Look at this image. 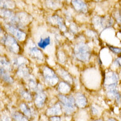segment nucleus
Returning <instances> with one entry per match:
<instances>
[{"label":"nucleus","mask_w":121,"mask_h":121,"mask_svg":"<svg viewBox=\"0 0 121 121\" xmlns=\"http://www.w3.org/2000/svg\"><path fill=\"white\" fill-rule=\"evenodd\" d=\"M118 81V76L114 72H110L108 75H107L104 85L108 91V95L110 97L115 98L116 96L118 94L116 90Z\"/></svg>","instance_id":"1"},{"label":"nucleus","mask_w":121,"mask_h":121,"mask_svg":"<svg viewBox=\"0 0 121 121\" xmlns=\"http://www.w3.org/2000/svg\"><path fill=\"white\" fill-rule=\"evenodd\" d=\"M74 53L79 60L82 62H88L91 56L90 48L85 43H78L74 46Z\"/></svg>","instance_id":"2"},{"label":"nucleus","mask_w":121,"mask_h":121,"mask_svg":"<svg viewBox=\"0 0 121 121\" xmlns=\"http://www.w3.org/2000/svg\"><path fill=\"white\" fill-rule=\"evenodd\" d=\"M59 99L65 112L67 114H70L74 112L75 109V101L73 96L59 95Z\"/></svg>","instance_id":"3"},{"label":"nucleus","mask_w":121,"mask_h":121,"mask_svg":"<svg viewBox=\"0 0 121 121\" xmlns=\"http://www.w3.org/2000/svg\"><path fill=\"white\" fill-rule=\"evenodd\" d=\"M2 41L4 43L7 49L14 53H18L20 50L18 43L13 37L9 35H6L2 39Z\"/></svg>","instance_id":"4"},{"label":"nucleus","mask_w":121,"mask_h":121,"mask_svg":"<svg viewBox=\"0 0 121 121\" xmlns=\"http://www.w3.org/2000/svg\"><path fill=\"white\" fill-rule=\"evenodd\" d=\"M43 76L45 83L50 86H54L58 83V78L55 72L50 68L45 67L43 69Z\"/></svg>","instance_id":"5"},{"label":"nucleus","mask_w":121,"mask_h":121,"mask_svg":"<svg viewBox=\"0 0 121 121\" xmlns=\"http://www.w3.org/2000/svg\"><path fill=\"white\" fill-rule=\"evenodd\" d=\"M94 26L96 28L105 29L113 25V19L110 17H95L93 19Z\"/></svg>","instance_id":"6"},{"label":"nucleus","mask_w":121,"mask_h":121,"mask_svg":"<svg viewBox=\"0 0 121 121\" xmlns=\"http://www.w3.org/2000/svg\"><path fill=\"white\" fill-rule=\"evenodd\" d=\"M5 27L10 33H11L15 38H17L19 41H22L26 39V34L24 32L21 31L20 29H18L17 26L8 23L5 25Z\"/></svg>","instance_id":"7"},{"label":"nucleus","mask_w":121,"mask_h":121,"mask_svg":"<svg viewBox=\"0 0 121 121\" xmlns=\"http://www.w3.org/2000/svg\"><path fill=\"white\" fill-rule=\"evenodd\" d=\"M0 16H1L3 18L8 21L9 24L15 25L16 15L7 9L0 8Z\"/></svg>","instance_id":"8"},{"label":"nucleus","mask_w":121,"mask_h":121,"mask_svg":"<svg viewBox=\"0 0 121 121\" xmlns=\"http://www.w3.org/2000/svg\"><path fill=\"white\" fill-rule=\"evenodd\" d=\"M72 3L76 11L82 13H86L87 12L88 8L87 5L81 0H72Z\"/></svg>","instance_id":"9"},{"label":"nucleus","mask_w":121,"mask_h":121,"mask_svg":"<svg viewBox=\"0 0 121 121\" xmlns=\"http://www.w3.org/2000/svg\"><path fill=\"white\" fill-rule=\"evenodd\" d=\"M29 52L30 56L36 60H43L44 59V55H43V53L35 45L29 47Z\"/></svg>","instance_id":"10"},{"label":"nucleus","mask_w":121,"mask_h":121,"mask_svg":"<svg viewBox=\"0 0 121 121\" xmlns=\"http://www.w3.org/2000/svg\"><path fill=\"white\" fill-rule=\"evenodd\" d=\"M46 100V95L43 92V91L39 90L38 91L37 95H36V98H35V104L38 107H42L44 105V103Z\"/></svg>","instance_id":"11"},{"label":"nucleus","mask_w":121,"mask_h":121,"mask_svg":"<svg viewBox=\"0 0 121 121\" xmlns=\"http://www.w3.org/2000/svg\"><path fill=\"white\" fill-rule=\"evenodd\" d=\"M74 101H75V104L79 108H84L87 103V99L85 96L81 93L76 94Z\"/></svg>","instance_id":"12"},{"label":"nucleus","mask_w":121,"mask_h":121,"mask_svg":"<svg viewBox=\"0 0 121 121\" xmlns=\"http://www.w3.org/2000/svg\"><path fill=\"white\" fill-rule=\"evenodd\" d=\"M0 78L9 84H12L13 82V79L12 78L9 74L6 69L2 67H0Z\"/></svg>","instance_id":"13"},{"label":"nucleus","mask_w":121,"mask_h":121,"mask_svg":"<svg viewBox=\"0 0 121 121\" xmlns=\"http://www.w3.org/2000/svg\"><path fill=\"white\" fill-rule=\"evenodd\" d=\"M18 74L21 77L27 78L29 76V72L26 66V64H22L18 66Z\"/></svg>","instance_id":"14"},{"label":"nucleus","mask_w":121,"mask_h":121,"mask_svg":"<svg viewBox=\"0 0 121 121\" xmlns=\"http://www.w3.org/2000/svg\"><path fill=\"white\" fill-rule=\"evenodd\" d=\"M47 113L48 115H59L61 113L60 107L59 104H56L51 108L48 109Z\"/></svg>","instance_id":"15"},{"label":"nucleus","mask_w":121,"mask_h":121,"mask_svg":"<svg viewBox=\"0 0 121 121\" xmlns=\"http://www.w3.org/2000/svg\"><path fill=\"white\" fill-rule=\"evenodd\" d=\"M15 7V4L10 0H0V8L12 9Z\"/></svg>","instance_id":"16"},{"label":"nucleus","mask_w":121,"mask_h":121,"mask_svg":"<svg viewBox=\"0 0 121 121\" xmlns=\"http://www.w3.org/2000/svg\"><path fill=\"white\" fill-rule=\"evenodd\" d=\"M50 44V38L49 36H48V37L45 38H41L40 41L38 43V45L40 48L44 49Z\"/></svg>","instance_id":"17"},{"label":"nucleus","mask_w":121,"mask_h":121,"mask_svg":"<svg viewBox=\"0 0 121 121\" xmlns=\"http://www.w3.org/2000/svg\"><path fill=\"white\" fill-rule=\"evenodd\" d=\"M0 65H1L2 67L8 70H11L12 66L10 62L7 61V59L4 58H1L0 59Z\"/></svg>","instance_id":"18"},{"label":"nucleus","mask_w":121,"mask_h":121,"mask_svg":"<svg viewBox=\"0 0 121 121\" xmlns=\"http://www.w3.org/2000/svg\"><path fill=\"white\" fill-rule=\"evenodd\" d=\"M20 108H21V111L23 112L25 115L28 116V117H30L32 116V111L26 105L24 104H21V105H20Z\"/></svg>","instance_id":"19"},{"label":"nucleus","mask_w":121,"mask_h":121,"mask_svg":"<svg viewBox=\"0 0 121 121\" xmlns=\"http://www.w3.org/2000/svg\"><path fill=\"white\" fill-rule=\"evenodd\" d=\"M53 18H55V21H56V24L59 26L60 30H62V31H65L66 30V27H65V24H64L62 19L60 18H59V17H57V16H55Z\"/></svg>","instance_id":"20"},{"label":"nucleus","mask_w":121,"mask_h":121,"mask_svg":"<svg viewBox=\"0 0 121 121\" xmlns=\"http://www.w3.org/2000/svg\"><path fill=\"white\" fill-rule=\"evenodd\" d=\"M59 88L60 92L63 93H67L69 92L70 90V86L65 82L60 83Z\"/></svg>","instance_id":"21"},{"label":"nucleus","mask_w":121,"mask_h":121,"mask_svg":"<svg viewBox=\"0 0 121 121\" xmlns=\"http://www.w3.org/2000/svg\"><path fill=\"white\" fill-rule=\"evenodd\" d=\"M13 117L16 121H28L27 117L19 112H15L13 114Z\"/></svg>","instance_id":"22"},{"label":"nucleus","mask_w":121,"mask_h":121,"mask_svg":"<svg viewBox=\"0 0 121 121\" xmlns=\"http://www.w3.org/2000/svg\"><path fill=\"white\" fill-rule=\"evenodd\" d=\"M28 80H29L28 81V84H29L30 88L31 89L33 90H36L38 88V85L37 82L32 78H29Z\"/></svg>","instance_id":"23"},{"label":"nucleus","mask_w":121,"mask_h":121,"mask_svg":"<svg viewBox=\"0 0 121 121\" xmlns=\"http://www.w3.org/2000/svg\"><path fill=\"white\" fill-rule=\"evenodd\" d=\"M13 62L14 64L17 65L18 67L22 64H26L27 63V60L26 59H24V58L20 57V58H16L15 59H14Z\"/></svg>","instance_id":"24"},{"label":"nucleus","mask_w":121,"mask_h":121,"mask_svg":"<svg viewBox=\"0 0 121 121\" xmlns=\"http://www.w3.org/2000/svg\"><path fill=\"white\" fill-rule=\"evenodd\" d=\"M46 4L49 8L56 9L58 8V3H56L53 0H47Z\"/></svg>","instance_id":"25"},{"label":"nucleus","mask_w":121,"mask_h":121,"mask_svg":"<svg viewBox=\"0 0 121 121\" xmlns=\"http://www.w3.org/2000/svg\"><path fill=\"white\" fill-rule=\"evenodd\" d=\"M21 96L25 99L26 100H32V96L30 95V94L29 93L28 91H26L25 90H22L21 91Z\"/></svg>","instance_id":"26"},{"label":"nucleus","mask_w":121,"mask_h":121,"mask_svg":"<svg viewBox=\"0 0 121 121\" xmlns=\"http://www.w3.org/2000/svg\"><path fill=\"white\" fill-rule=\"evenodd\" d=\"M108 48H110L111 50H112L113 52L115 53L119 54L121 53V48H116V47H112L111 45H108Z\"/></svg>","instance_id":"27"},{"label":"nucleus","mask_w":121,"mask_h":121,"mask_svg":"<svg viewBox=\"0 0 121 121\" xmlns=\"http://www.w3.org/2000/svg\"><path fill=\"white\" fill-rule=\"evenodd\" d=\"M114 17H116L115 18L117 19V22L120 23V22H121V14H120V13L117 12V15H114Z\"/></svg>","instance_id":"28"},{"label":"nucleus","mask_w":121,"mask_h":121,"mask_svg":"<svg viewBox=\"0 0 121 121\" xmlns=\"http://www.w3.org/2000/svg\"><path fill=\"white\" fill-rule=\"evenodd\" d=\"M50 120H52V121H60V117H52L50 118Z\"/></svg>","instance_id":"29"},{"label":"nucleus","mask_w":121,"mask_h":121,"mask_svg":"<svg viewBox=\"0 0 121 121\" xmlns=\"http://www.w3.org/2000/svg\"><path fill=\"white\" fill-rule=\"evenodd\" d=\"M91 108H92V110L93 111V114H96L97 113H98V111H97L96 110V108H95L94 107H91Z\"/></svg>","instance_id":"30"},{"label":"nucleus","mask_w":121,"mask_h":121,"mask_svg":"<svg viewBox=\"0 0 121 121\" xmlns=\"http://www.w3.org/2000/svg\"><path fill=\"white\" fill-rule=\"evenodd\" d=\"M2 33V29L1 28V27H0V33Z\"/></svg>","instance_id":"31"},{"label":"nucleus","mask_w":121,"mask_h":121,"mask_svg":"<svg viewBox=\"0 0 121 121\" xmlns=\"http://www.w3.org/2000/svg\"><path fill=\"white\" fill-rule=\"evenodd\" d=\"M95 1H96L99 2V1H102V0H95Z\"/></svg>","instance_id":"32"},{"label":"nucleus","mask_w":121,"mask_h":121,"mask_svg":"<svg viewBox=\"0 0 121 121\" xmlns=\"http://www.w3.org/2000/svg\"><path fill=\"white\" fill-rule=\"evenodd\" d=\"M59 1H62V0H59Z\"/></svg>","instance_id":"33"}]
</instances>
